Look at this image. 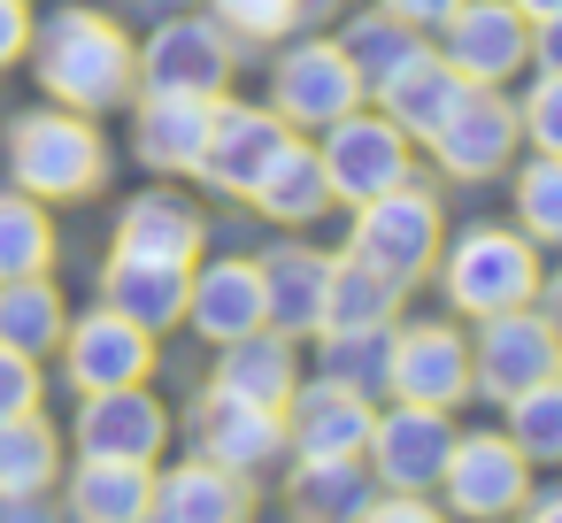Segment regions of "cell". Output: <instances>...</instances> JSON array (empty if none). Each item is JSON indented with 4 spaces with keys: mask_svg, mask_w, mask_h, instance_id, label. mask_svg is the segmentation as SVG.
Returning <instances> with one entry per match:
<instances>
[{
    "mask_svg": "<svg viewBox=\"0 0 562 523\" xmlns=\"http://www.w3.org/2000/svg\"><path fill=\"white\" fill-rule=\"evenodd\" d=\"M32 62H40L47 101L78 109V116L124 109L132 86H139V47L109 16H93V9H63L47 24H32Z\"/></svg>",
    "mask_w": 562,
    "mask_h": 523,
    "instance_id": "cell-1",
    "label": "cell"
},
{
    "mask_svg": "<svg viewBox=\"0 0 562 523\" xmlns=\"http://www.w3.org/2000/svg\"><path fill=\"white\" fill-rule=\"evenodd\" d=\"M9 178L32 201H86L109 178V147L78 109H32L9 124Z\"/></svg>",
    "mask_w": 562,
    "mask_h": 523,
    "instance_id": "cell-2",
    "label": "cell"
},
{
    "mask_svg": "<svg viewBox=\"0 0 562 523\" xmlns=\"http://www.w3.org/2000/svg\"><path fill=\"white\" fill-rule=\"evenodd\" d=\"M347 262L378 270L393 293H408V285L439 262V201H431L424 185H408V178H401L393 193L362 201L355 239H347Z\"/></svg>",
    "mask_w": 562,
    "mask_h": 523,
    "instance_id": "cell-3",
    "label": "cell"
},
{
    "mask_svg": "<svg viewBox=\"0 0 562 523\" xmlns=\"http://www.w3.org/2000/svg\"><path fill=\"white\" fill-rule=\"evenodd\" d=\"M439 285H447V300H454L462 316L531 308V293H539V254H531V239H516V231H501V224H477V231L454 239Z\"/></svg>",
    "mask_w": 562,
    "mask_h": 523,
    "instance_id": "cell-4",
    "label": "cell"
},
{
    "mask_svg": "<svg viewBox=\"0 0 562 523\" xmlns=\"http://www.w3.org/2000/svg\"><path fill=\"white\" fill-rule=\"evenodd\" d=\"M316 162H324L331 201H355V208H362V201H378V193H393V185L408 178V132H401L393 116L347 109L339 124H324Z\"/></svg>",
    "mask_w": 562,
    "mask_h": 523,
    "instance_id": "cell-5",
    "label": "cell"
},
{
    "mask_svg": "<svg viewBox=\"0 0 562 523\" xmlns=\"http://www.w3.org/2000/svg\"><path fill=\"white\" fill-rule=\"evenodd\" d=\"M477 346H470V393H493V400H516L524 385H547L562 377V331L531 308H501V316H477Z\"/></svg>",
    "mask_w": 562,
    "mask_h": 523,
    "instance_id": "cell-6",
    "label": "cell"
},
{
    "mask_svg": "<svg viewBox=\"0 0 562 523\" xmlns=\"http://www.w3.org/2000/svg\"><path fill=\"white\" fill-rule=\"evenodd\" d=\"M439 485H447V508H454V515L493 523V515H516V508H524L531 462L516 454V439H508V431H470V439H454V454H447Z\"/></svg>",
    "mask_w": 562,
    "mask_h": 523,
    "instance_id": "cell-7",
    "label": "cell"
},
{
    "mask_svg": "<svg viewBox=\"0 0 562 523\" xmlns=\"http://www.w3.org/2000/svg\"><path fill=\"white\" fill-rule=\"evenodd\" d=\"M293 139H285V116H270V109H239V101H216L209 109V139H201V162H193V178H209L216 193H255L262 185V170L285 155Z\"/></svg>",
    "mask_w": 562,
    "mask_h": 523,
    "instance_id": "cell-8",
    "label": "cell"
},
{
    "mask_svg": "<svg viewBox=\"0 0 562 523\" xmlns=\"http://www.w3.org/2000/svg\"><path fill=\"white\" fill-rule=\"evenodd\" d=\"M63 369H70V385H78V393L147 385V369H155V331H147V323H132V316H116V308L101 300L93 316L63 323Z\"/></svg>",
    "mask_w": 562,
    "mask_h": 523,
    "instance_id": "cell-9",
    "label": "cell"
},
{
    "mask_svg": "<svg viewBox=\"0 0 562 523\" xmlns=\"http://www.w3.org/2000/svg\"><path fill=\"white\" fill-rule=\"evenodd\" d=\"M139 78H147V93L224 101V86H232V39H224L209 16H170V24L139 47Z\"/></svg>",
    "mask_w": 562,
    "mask_h": 523,
    "instance_id": "cell-10",
    "label": "cell"
},
{
    "mask_svg": "<svg viewBox=\"0 0 562 523\" xmlns=\"http://www.w3.org/2000/svg\"><path fill=\"white\" fill-rule=\"evenodd\" d=\"M431 155H439V170L462 178V185L501 178V170L516 162V109H508L493 86H470V93L447 109V124L431 132Z\"/></svg>",
    "mask_w": 562,
    "mask_h": 523,
    "instance_id": "cell-11",
    "label": "cell"
},
{
    "mask_svg": "<svg viewBox=\"0 0 562 523\" xmlns=\"http://www.w3.org/2000/svg\"><path fill=\"white\" fill-rule=\"evenodd\" d=\"M362 454L378 462L385 492H424V485H439V469H447V454H454L447 408H416V400H401L393 416L370 423V446H362Z\"/></svg>",
    "mask_w": 562,
    "mask_h": 523,
    "instance_id": "cell-12",
    "label": "cell"
},
{
    "mask_svg": "<svg viewBox=\"0 0 562 523\" xmlns=\"http://www.w3.org/2000/svg\"><path fill=\"white\" fill-rule=\"evenodd\" d=\"M439 32H447V70L470 78V86H501L531 55V24L508 9V0H462Z\"/></svg>",
    "mask_w": 562,
    "mask_h": 523,
    "instance_id": "cell-13",
    "label": "cell"
},
{
    "mask_svg": "<svg viewBox=\"0 0 562 523\" xmlns=\"http://www.w3.org/2000/svg\"><path fill=\"white\" fill-rule=\"evenodd\" d=\"M347 109H362V78H355V62H347L331 39H308V47H293V55L278 62V116H285V124L324 132V124H339Z\"/></svg>",
    "mask_w": 562,
    "mask_h": 523,
    "instance_id": "cell-14",
    "label": "cell"
},
{
    "mask_svg": "<svg viewBox=\"0 0 562 523\" xmlns=\"http://www.w3.org/2000/svg\"><path fill=\"white\" fill-rule=\"evenodd\" d=\"M385 385H393V400L454 408V400H470V346H462L447 323H408V331L393 339Z\"/></svg>",
    "mask_w": 562,
    "mask_h": 523,
    "instance_id": "cell-15",
    "label": "cell"
},
{
    "mask_svg": "<svg viewBox=\"0 0 562 523\" xmlns=\"http://www.w3.org/2000/svg\"><path fill=\"white\" fill-rule=\"evenodd\" d=\"M170 439L162 400H147L139 385H109V393H78V446L86 454H124V462H155Z\"/></svg>",
    "mask_w": 562,
    "mask_h": 523,
    "instance_id": "cell-16",
    "label": "cell"
},
{
    "mask_svg": "<svg viewBox=\"0 0 562 523\" xmlns=\"http://www.w3.org/2000/svg\"><path fill=\"white\" fill-rule=\"evenodd\" d=\"M370 393H347V385H293V423L285 439L301 446V462H324V454H362L370 446Z\"/></svg>",
    "mask_w": 562,
    "mask_h": 523,
    "instance_id": "cell-17",
    "label": "cell"
},
{
    "mask_svg": "<svg viewBox=\"0 0 562 523\" xmlns=\"http://www.w3.org/2000/svg\"><path fill=\"white\" fill-rule=\"evenodd\" d=\"M186 323L201 339H247L262 331V277L255 262H209V270H186Z\"/></svg>",
    "mask_w": 562,
    "mask_h": 523,
    "instance_id": "cell-18",
    "label": "cell"
},
{
    "mask_svg": "<svg viewBox=\"0 0 562 523\" xmlns=\"http://www.w3.org/2000/svg\"><path fill=\"white\" fill-rule=\"evenodd\" d=\"M370 93H378V109H385L408 139H431V132L447 124V109L470 93V78H454L447 55H424V47H416V55H408L401 70H385Z\"/></svg>",
    "mask_w": 562,
    "mask_h": 523,
    "instance_id": "cell-19",
    "label": "cell"
},
{
    "mask_svg": "<svg viewBox=\"0 0 562 523\" xmlns=\"http://www.w3.org/2000/svg\"><path fill=\"white\" fill-rule=\"evenodd\" d=\"M255 277H262V323L270 331H285V339L316 331L324 285H331V254H316V247H270V262H255Z\"/></svg>",
    "mask_w": 562,
    "mask_h": 523,
    "instance_id": "cell-20",
    "label": "cell"
},
{
    "mask_svg": "<svg viewBox=\"0 0 562 523\" xmlns=\"http://www.w3.org/2000/svg\"><path fill=\"white\" fill-rule=\"evenodd\" d=\"M247 508H255L247 477L201 454V462H186V469H170V477L155 485L147 523H247Z\"/></svg>",
    "mask_w": 562,
    "mask_h": 523,
    "instance_id": "cell-21",
    "label": "cell"
},
{
    "mask_svg": "<svg viewBox=\"0 0 562 523\" xmlns=\"http://www.w3.org/2000/svg\"><path fill=\"white\" fill-rule=\"evenodd\" d=\"M193 431H201L209 462H224V469H255V462H270L285 446V416L278 408H255L239 393H209L193 408Z\"/></svg>",
    "mask_w": 562,
    "mask_h": 523,
    "instance_id": "cell-22",
    "label": "cell"
},
{
    "mask_svg": "<svg viewBox=\"0 0 562 523\" xmlns=\"http://www.w3.org/2000/svg\"><path fill=\"white\" fill-rule=\"evenodd\" d=\"M147 508H155V462L86 454L70 469V515L78 523H147Z\"/></svg>",
    "mask_w": 562,
    "mask_h": 523,
    "instance_id": "cell-23",
    "label": "cell"
},
{
    "mask_svg": "<svg viewBox=\"0 0 562 523\" xmlns=\"http://www.w3.org/2000/svg\"><path fill=\"white\" fill-rule=\"evenodd\" d=\"M301 385V354L285 331H247V339H224V362H216V393H239L255 408H285Z\"/></svg>",
    "mask_w": 562,
    "mask_h": 523,
    "instance_id": "cell-24",
    "label": "cell"
},
{
    "mask_svg": "<svg viewBox=\"0 0 562 523\" xmlns=\"http://www.w3.org/2000/svg\"><path fill=\"white\" fill-rule=\"evenodd\" d=\"M209 109L216 101H193V93H147L139 101V124H132V147L147 170H193L201 162V139H209Z\"/></svg>",
    "mask_w": 562,
    "mask_h": 523,
    "instance_id": "cell-25",
    "label": "cell"
},
{
    "mask_svg": "<svg viewBox=\"0 0 562 523\" xmlns=\"http://www.w3.org/2000/svg\"><path fill=\"white\" fill-rule=\"evenodd\" d=\"M116 254H132V262H186V270H193V254H201V216H193V201H178V193H139V201L124 208V224H116Z\"/></svg>",
    "mask_w": 562,
    "mask_h": 523,
    "instance_id": "cell-26",
    "label": "cell"
},
{
    "mask_svg": "<svg viewBox=\"0 0 562 523\" xmlns=\"http://www.w3.org/2000/svg\"><path fill=\"white\" fill-rule=\"evenodd\" d=\"M101 300L147 331L162 323H186V262H132V254H109L101 270Z\"/></svg>",
    "mask_w": 562,
    "mask_h": 523,
    "instance_id": "cell-27",
    "label": "cell"
},
{
    "mask_svg": "<svg viewBox=\"0 0 562 523\" xmlns=\"http://www.w3.org/2000/svg\"><path fill=\"white\" fill-rule=\"evenodd\" d=\"M63 323H70V308H63L47 270L40 277H0V346H16V354L40 362V354L63 346Z\"/></svg>",
    "mask_w": 562,
    "mask_h": 523,
    "instance_id": "cell-28",
    "label": "cell"
},
{
    "mask_svg": "<svg viewBox=\"0 0 562 523\" xmlns=\"http://www.w3.org/2000/svg\"><path fill=\"white\" fill-rule=\"evenodd\" d=\"M293 508H301V523H362V508H370V469H362V454L301 462Z\"/></svg>",
    "mask_w": 562,
    "mask_h": 523,
    "instance_id": "cell-29",
    "label": "cell"
},
{
    "mask_svg": "<svg viewBox=\"0 0 562 523\" xmlns=\"http://www.w3.org/2000/svg\"><path fill=\"white\" fill-rule=\"evenodd\" d=\"M262 216H278V224H308V216H324L331 208V185H324V162H316V147H285L270 170H262V185L247 193Z\"/></svg>",
    "mask_w": 562,
    "mask_h": 523,
    "instance_id": "cell-30",
    "label": "cell"
},
{
    "mask_svg": "<svg viewBox=\"0 0 562 523\" xmlns=\"http://www.w3.org/2000/svg\"><path fill=\"white\" fill-rule=\"evenodd\" d=\"M393 308H401V293H393L378 270H362V262H331V285H324V316H316V331H378V323H393Z\"/></svg>",
    "mask_w": 562,
    "mask_h": 523,
    "instance_id": "cell-31",
    "label": "cell"
},
{
    "mask_svg": "<svg viewBox=\"0 0 562 523\" xmlns=\"http://www.w3.org/2000/svg\"><path fill=\"white\" fill-rule=\"evenodd\" d=\"M55 469H63V439L40 423V408L0 423V500L9 492H47Z\"/></svg>",
    "mask_w": 562,
    "mask_h": 523,
    "instance_id": "cell-32",
    "label": "cell"
},
{
    "mask_svg": "<svg viewBox=\"0 0 562 523\" xmlns=\"http://www.w3.org/2000/svg\"><path fill=\"white\" fill-rule=\"evenodd\" d=\"M47 262H55L47 201H32V193H0V277H40Z\"/></svg>",
    "mask_w": 562,
    "mask_h": 523,
    "instance_id": "cell-33",
    "label": "cell"
},
{
    "mask_svg": "<svg viewBox=\"0 0 562 523\" xmlns=\"http://www.w3.org/2000/svg\"><path fill=\"white\" fill-rule=\"evenodd\" d=\"M324 339V377L347 385V393H378L385 385V362H393V323L378 331H316Z\"/></svg>",
    "mask_w": 562,
    "mask_h": 523,
    "instance_id": "cell-34",
    "label": "cell"
},
{
    "mask_svg": "<svg viewBox=\"0 0 562 523\" xmlns=\"http://www.w3.org/2000/svg\"><path fill=\"white\" fill-rule=\"evenodd\" d=\"M501 408H508V439H516L524 462H562V377L524 385V393L501 400Z\"/></svg>",
    "mask_w": 562,
    "mask_h": 523,
    "instance_id": "cell-35",
    "label": "cell"
},
{
    "mask_svg": "<svg viewBox=\"0 0 562 523\" xmlns=\"http://www.w3.org/2000/svg\"><path fill=\"white\" fill-rule=\"evenodd\" d=\"M339 55L355 62V78H362V93H370L385 70H401V62L416 55V24H401V16H362V24L339 39Z\"/></svg>",
    "mask_w": 562,
    "mask_h": 523,
    "instance_id": "cell-36",
    "label": "cell"
},
{
    "mask_svg": "<svg viewBox=\"0 0 562 523\" xmlns=\"http://www.w3.org/2000/svg\"><path fill=\"white\" fill-rule=\"evenodd\" d=\"M516 216H524V239L562 247V155L524 162V178H516Z\"/></svg>",
    "mask_w": 562,
    "mask_h": 523,
    "instance_id": "cell-37",
    "label": "cell"
},
{
    "mask_svg": "<svg viewBox=\"0 0 562 523\" xmlns=\"http://www.w3.org/2000/svg\"><path fill=\"white\" fill-rule=\"evenodd\" d=\"M301 9H308V0H216V16H224L232 32H247V39H278V32H293Z\"/></svg>",
    "mask_w": 562,
    "mask_h": 523,
    "instance_id": "cell-38",
    "label": "cell"
},
{
    "mask_svg": "<svg viewBox=\"0 0 562 523\" xmlns=\"http://www.w3.org/2000/svg\"><path fill=\"white\" fill-rule=\"evenodd\" d=\"M32 408H40V362L16 354V346H0V423L32 416Z\"/></svg>",
    "mask_w": 562,
    "mask_h": 523,
    "instance_id": "cell-39",
    "label": "cell"
},
{
    "mask_svg": "<svg viewBox=\"0 0 562 523\" xmlns=\"http://www.w3.org/2000/svg\"><path fill=\"white\" fill-rule=\"evenodd\" d=\"M524 132L539 155H562V78H539L531 101H524Z\"/></svg>",
    "mask_w": 562,
    "mask_h": 523,
    "instance_id": "cell-40",
    "label": "cell"
},
{
    "mask_svg": "<svg viewBox=\"0 0 562 523\" xmlns=\"http://www.w3.org/2000/svg\"><path fill=\"white\" fill-rule=\"evenodd\" d=\"M32 55V9L24 0H0V70Z\"/></svg>",
    "mask_w": 562,
    "mask_h": 523,
    "instance_id": "cell-41",
    "label": "cell"
},
{
    "mask_svg": "<svg viewBox=\"0 0 562 523\" xmlns=\"http://www.w3.org/2000/svg\"><path fill=\"white\" fill-rule=\"evenodd\" d=\"M454 9H462V0H385V16H401V24H416V32H439Z\"/></svg>",
    "mask_w": 562,
    "mask_h": 523,
    "instance_id": "cell-42",
    "label": "cell"
},
{
    "mask_svg": "<svg viewBox=\"0 0 562 523\" xmlns=\"http://www.w3.org/2000/svg\"><path fill=\"white\" fill-rule=\"evenodd\" d=\"M362 523H447L439 508H424L416 492H393L385 508H362Z\"/></svg>",
    "mask_w": 562,
    "mask_h": 523,
    "instance_id": "cell-43",
    "label": "cell"
},
{
    "mask_svg": "<svg viewBox=\"0 0 562 523\" xmlns=\"http://www.w3.org/2000/svg\"><path fill=\"white\" fill-rule=\"evenodd\" d=\"M531 55H539V70H547V78H562V16H539Z\"/></svg>",
    "mask_w": 562,
    "mask_h": 523,
    "instance_id": "cell-44",
    "label": "cell"
},
{
    "mask_svg": "<svg viewBox=\"0 0 562 523\" xmlns=\"http://www.w3.org/2000/svg\"><path fill=\"white\" fill-rule=\"evenodd\" d=\"M0 523H55V508H40V492H9L0 500Z\"/></svg>",
    "mask_w": 562,
    "mask_h": 523,
    "instance_id": "cell-45",
    "label": "cell"
},
{
    "mask_svg": "<svg viewBox=\"0 0 562 523\" xmlns=\"http://www.w3.org/2000/svg\"><path fill=\"white\" fill-rule=\"evenodd\" d=\"M508 9H516V16H531V24H539V16H562V0H508Z\"/></svg>",
    "mask_w": 562,
    "mask_h": 523,
    "instance_id": "cell-46",
    "label": "cell"
},
{
    "mask_svg": "<svg viewBox=\"0 0 562 523\" xmlns=\"http://www.w3.org/2000/svg\"><path fill=\"white\" fill-rule=\"evenodd\" d=\"M524 523H562V492H547V500H539V508H531Z\"/></svg>",
    "mask_w": 562,
    "mask_h": 523,
    "instance_id": "cell-47",
    "label": "cell"
},
{
    "mask_svg": "<svg viewBox=\"0 0 562 523\" xmlns=\"http://www.w3.org/2000/svg\"><path fill=\"white\" fill-rule=\"evenodd\" d=\"M539 293H547V323H562V277H554V285H539Z\"/></svg>",
    "mask_w": 562,
    "mask_h": 523,
    "instance_id": "cell-48",
    "label": "cell"
}]
</instances>
